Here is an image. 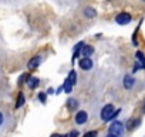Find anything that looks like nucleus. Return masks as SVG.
I'll use <instances>...</instances> for the list:
<instances>
[{
  "mask_svg": "<svg viewBox=\"0 0 145 137\" xmlns=\"http://www.w3.org/2000/svg\"><path fill=\"white\" fill-rule=\"evenodd\" d=\"M112 117H115V109H114V106H112V104L104 106V109L101 110V119H103L104 121H108V120L112 119Z\"/></svg>",
  "mask_w": 145,
  "mask_h": 137,
  "instance_id": "f257e3e1",
  "label": "nucleus"
},
{
  "mask_svg": "<svg viewBox=\"0 0 145 137\" xmlns=\"http://www.w3.org/2000/svg\"><path fill=\"white\" fill-rule=\"evenodd\" d=\"M2 123H3V114L0 113V124H2Z\"/></svg>",
  "mask_w": 145,
  "mask_h": 137,
  "instance_id": "aec40b11",
  "label": "nucleus"
},
{
  "mask_svg": "<svg viewBox=\"0 0 145 137\" xmlns=\"http://www.w3.org/2000/svg\"><path fill=\"white\" fill-rule=\"evenodd\" d=\"M67 82H68L70 84H72V86L76 84V72H74V70L70 72V74H68V77H67Z\"/></svg>",
  "mask_w": 145,
  "mask_h": 137,
  "instance_id": "9d476101",
  "label": "nucleus"
},
{
  "mask_svg": "<svg viewBox=\"0 0 145 137\" xmlns=\"http://www.w3.org/2000/svg\"><path fill=\"white\" fill-rule=\"evenodd\" d=\"M144 2H145V0H144Z\"/></svg>",
  "mask_w": 145,
  "mask_h": 137,
  "instance_id": "5701e85b",
  "label": "nucleus"
},
{
  "mask_svg": "<svg viewBox=\"0 0 145 137\" xmlns=\"http://www.w3.org/2000/svg\"><path fill=\"white\" fill-rule=\"evenodd\" d=\"M67 106H68V109H70V110H74V109L78 106V103H77V100H76V99H70V100L67 101Z\"/></svg>",
  "mask_w": 145,
  "mask_h": 137,
  "instance_id": "9b49d317",
  "label": "nucleus"
},
{
  "mask_svg": "<svg viewBox=\"0 0 145 137\" xmlns=\"http://www.w3.org/2000/svg\"><path fill=\"white\" fill-rule=\"evenodd\" d=\"M107 137H118V136H114V134H108Z\"/></svg>",
  "mask_w": 145,
  "mask_h": 137,
  "instance_id": "412c9836",
  "label": "nucleus"
},
{
  "mask_svg": "<svg viewBox=\"0 0 145 137\" xmlns=\"http://www.w3.org/2000/svg\"><path fill=\"white\" fill-rule=\"evenodd\" d=\"M27 84H29L30 89H36V87L39 86V79H36V77H30L29 82H27Z\"/></svg>",
  "mask_w": 145,
  "mask_h": 137,
  "instance_id": "1a4fd4ad",
  "label": "nucleus"
},
{
  "mask_svg": "<svg viewBox=\"0 0 145 137\" xmlns=\"http://www.w3.org/2000/svg\"><path fill=\"white\" fill-rule=\"evenodd\" d=\"M39 99L44 103V101H46V94H43V93H41V94H39Z\"/></svg>",
  "mask_w": 145,
  "mask_h": 137,
  "instance_id": "6ab92c4d",
  "label": "nucleus"
},
{
  "mask_svg": "<svg viewBox=\"0 0 145 137\" xmlns=\"http://www.w3.org/2000/svg\"><path fill=\"white\" fill-rule=\"evenodd\" d=\"M115 22L118 24H128L131 22V16L128 13H120L117 17H115Z\"/></svg>",
  "mask_w": 145,
  "mask_h": 137,
  "instance_id": "7ed1b4c3",
  "label": "nucleus"
},
{
  "mask_svg": "<svg viewBox=\"0 0 145 137\" xmlns=\"http://www.w3.org/2000/svg\"><path fill=\"white\" fill-rule=\"evenodd\" d=\"M87 113L86 111H78L77 114H76V123L77 124H83V123H86L87 121Z\"/></svg>",
  "mask_w": 145,
  "mask_h": 137,
  "instance_id": "39448f33",
  "label": "nucleus"
},
{
  "mask_svg": "<svg viewBox=\"0 0 145 137\" xmlns=\"http://www.w3.org/2000/svg\"><path fill=\"white\" fill-rule=\"evenodd\" d=\"M134 86V79H132V76H125L124 77V87L125 89H131Z\"/></svg>",
  "mask_w": 145,
  "mask_h": 137,
  "instance_id": "0eeeda50",
  "label": "nucleus"
},
{
  "mask_svg": "<svg viewBox=\"0 0 145 137\" xmlns=\"http://www.w3.org/2000/svg\"><path fill=\"white\" fill-rule=\"evenodd\" d=\"M77 136H78V131H76V130L71 131V133L68 134V137H77Z\"/></svg>",
  "mask_w": 145,
  "mask_h": 137,
  "instance_id": "f3484780",
  "label": "nucleus"
},
{
  "mask_svg": "<svg viewBox=\"0 0 145 137\" xmlns=\"http://www.w3.org/2000/svg\"><path fill=\"white\" fill-rule=\"evenodd\" d=\"M93 51H94V49L90 47V46H84V47H83V56H84V57H90V56L93 54Z\"/></svg>",
  "mask_w": 145,
  "mask_h": 137,
  "instance_id": "6e6552de",
  "label": "nucleus"
},
{
  "mask_svg": "<svg viewBox=\"0 0 145 137\" xmlns=\"http://www.w3.org/2000/svg\"><path fill=\"white\" fill-rule=\"evenodd\" d=\"M84 137H97V131H88L84 134Z\"/></svg>",
  "mask_w": 145,
  "mask_h": 137,
  "instance_id": "dca6fc26",
  "label": "nucleus"
},
{
  "mask_svg": "<svg viewBox=\"0 0 145 137\" xmlns=\"http://www.w3.org/2000/svg\"><path fill=\"white\" fill-rule=\"evenodd\" d=\"M84 12H86V16H90V17H94V16H95V12H94V9H90V7H87Z\"/></svg>",
  "mask_w": 145,
  "mask_h": 137,
  "instance_id": "4468645a",
  "label": "nucleus"
},
{
  "mask_svg": "<svg viewBox=\"0 0 145 137\" xmlns=\"http://www.w3.org/2000/svg\"><path fill=\"white\" fill-rule=\"evenodd\" d=\"M122 128H124V126H122V123H120V121H114L111 126H110V134H114V136H120L121 133H122Z\"/></svg>",
  "mask_w": 145,
  "mask_h": 137,
  "instance_id": "f03ea898",
  "label": "nucleus"
},
{
  "mask_svg": "<svg viewBox=\"0 0 145 137\" xmlns=\"http://www.w3.org/2000/svg\"><path fill=\"white\" fill-rule=\"evenodd\" d=\"M40 63H41V57H40V56H36V57H33V59L27 63V67H29V68H36Z\"/></svg>",
  "mask_w": 145,
  "mask_h": 137,
  "instance_id": "423d86ee",
  "label": "nucleus"
},
{
  "mask_svg": "<svg viewBox=\"0 0 145 137\" xmlns=\"http://www.w3.org/2000/svg\"><path fill=\"white\" fill-rule=\"evenodd\" d=\"M71 87H72V84H70L68 82L64 83V90H65V93H70V92H71Z\"/></svg>",
  "mask_w": 145,
  "mask_h": 137,
  "instance_id": "2eb2a0df",
  "label": "nucleus"
},
{
  "mask_svg": "<svg viewBox=\"0 0 145 137\" xmlns=\"http://www.w3.org/2000/svg\"><path fill=\"white\" fill-rule=\"evenodd\" d=\"M24 79H27V74H23V76L20 77V82H19V83H20V84H22V83H24V82H26Z\"/></svg>",
  "mask_w": 145,
  "mask_h": 137,
  "instance_id": "a211bd4d",
  "label": "nucleus"
},
{
  "mask_svg": "<svg viewBox=\"0 0 145 137\" xmlns=\"http://www.w3.org/2000/svg\"><path fill=\"white\" fill-rule=\"evenodd\" d=\"M80 67L83 68V70H90V68H93V61L90 57H83L80 60Z\"/></svg>",
  "mask_w": 145,
  "mask_h": 137,
  "instance_id": "20e7f679",
  "label": "nucleus"
},
{
  "mask_svg": "<svg viewBox=\"0 0 145 137\" xmlns=\"http://www.w3.org/2000/svg\"><path fill=\"white\" fill-rule=\"evenodd\" d=\"M51 137H61V136H60V134H53Z\"/></svg>",
  "mask_w": 145,
  "mask_h": 137,
  "instance_id": "4be33fe9",
  "label": "nucleus"
},
{
  "mask_svg": "<svg viewBox=\"0 0 145 137\" xmlns=\"http://www.w3.org/2000/svg\"><path fill=\"white\" fill-rule=\"evenodd\" d=\"M137 59H138V61L141 63V66L145 68V57H144V54H142L141 51H137Z\"/></svg>",
  "mask_w": 145,
  "mask_h": 137,
  "instance_id": "f8f14e48",
  "label": "nucleus"
},
{
  "mask_svg": "<svg viewBox=\"0 0 145 137\" xmlns=\"http://www.w3.org/2000/svg\"><path fill=\"white\" fill-rule=\"evenodd\" d=\"M23 104H24V96H23V94H20V96H19V99H17V103H16V109L22 107Z\"/></svg>",
  "mask_w": 145,
  "mask_h": 137,
  "instance_id": "ddd939ff",
  "label": "nucleus"
}]
</instances>
